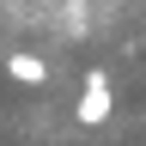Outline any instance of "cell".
Segmentation results:
<instances>
[{"label":"cell","instance_id":"7a4b0ae2","mask_svg":"<svg viewBox=\"0 0 146 146\" xmlns=\"http://www.w3.org/2000/svg\"><path fill=\"white\" fill-rule=\"evenodd\" d=\"M6 73H12L18 85H43V79H49V61H36V55L18 49V55H6Z\"/></svg>","mask_w":146,"mask_h":146},{"label":"cell","instance_id":"6da1fadb","mask_svg":"<svg viewBox=\"0 0 146 146\" xmlns=\"http://www.w3.org/2000/svg\"><path fill=\"white\" fill-rule=\"evenodd\" d=\"M79 122H85V128H104V122H110V79H104V73H85V91H79Z\"/></svg>","mask_w":146,"mask_h":146}]
</instances>
